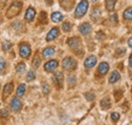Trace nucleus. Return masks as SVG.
<instances>
[{
  "label": "nucleus",
  "mask_w": 132,
  "mask_h": 125,
  "mask_svg": "<svg viewBox=\"0 0 132 125\" xmlns=\"http://www.w3.org/2000/svg\"><path fill=\"white\" fill-rule=\"evenodd\" d=\"M21 8H22V2H20V1H13L10 4L9 8L7 9V11H6V17L7 18H12L13 16H16L20 12Z\"/></svg>",
  "instance_id": "f257e3e1"
},
{
  "label": "nucleus",
  "mask_w": 132,
  "mask_h": 125,
  "mask_svg": "<svg viewBox=\"0 0 132 125\" xmlns=\"http://www.w3.org/2000/svg\"><path fill=\"white\" fill-rule=\"evenodd\" d=\"M87 9H88V2L86 0H81L77 4V6L75 8L74 15H75V17H77V18H80V17H82L86 13Z\"/></svg>",
  "instance_id": "f03ea898"
},
{
  "label": "nucleus",
  "mask_w": 132,
  "mask_h": 125,
  "mask_svg": "<svg viewBox=\"0 0 132 125\" xmlns=\"http://www.w3.org/2000/svg\"><path fill=\"white\" fill-rule=\"evenodd\" d=\"M67 44L70 47V49H72L76 55H78V50H81V42L78 38L73 37V38H69L67 40Z\"/></svg>",
  "instance_id": "7ed1b4c3"
},
{
  "label": "nucleus",
  "mask_w": 132,
  "mask_h": 125,
  "mask_svg": "<svg viewBox=\"0 0 132 125\" xmlns=\"http://www.w3.org/2000/svg\"><path fill=\"white\" fill-rule=\"evenodd\" d=\"M76 66V61L72 58V57H65L63 60H62V67L67 70V71H71L75 68Z\"/></svg>",
  "instance_id": "20e7f679"
},
{
  "label": "nucleus",
  "mask_w": 132,
  "mask_h": 125,
  "mask_svg": "<svg viewBox=\"0 0 132 125\" xmlns=\"http://www.w3.org/2000/svg\"><path fill=\"white\" fill-rule=\"evenodd\" d=\"M63 79H64V76H63V73L61 71H56L53 74V76H52L53 83L55 84V87L57 89L62 88V85H63Z\"/></svg>",
  "instance_id": "39448f33"
},
{
  "label": "nucleus",
  "mask_w": 132,
  "mask_h": 125,
  "mask_svg": "<svg viewBox=\"0 0 132 125\" xmlns=\"http://www.w3.org/2000/svg\"><path fill=\"white\" fill-rule=\"evenodd\" d=\"M31 52H32V50H31V47H30L29 44H27V43L20 44V47H19V55H20V57L28 58L30 56Z\"/></svg>",
  "instance_id": "423d86ee"
},
{
  "label": "nucleus",
  "mask_w": 132,
  "mask_h": 125,
  "mask_svg": "<svg viewBox=\"0 0 132 125\" xmlns=\"http://www.w3.org/2000/svg\"><path fill=\"white\" fill-rule=\"evenodd\" d=\"M10 108L14 112H18L19 110L22 108V104H21V102H20V100L18 99L17 96L11 99V101H10Z\"/></svg>",
  "instance_id": "0eeeda50"
},
{
  "label": "nucleus",
  "mask_w": 132,
  "mask_h": 125,
  "mask_svg": "<svg viewBox=\"0 0 132 125\" xmlns=\"http://www.w3.org/2000/svg\"><path fill=\"white\" fill-rule=\"evenodd\" d=\"M97 61H98V60H97V57H96V56H94V55H89V56H87V57L85 58L83 65H84L85 68L89 69V68H93V67L97 64Z\"/></svg>",
  "instance_id": "6e6552de"
},
{
  "label": "nucleus",
  "mask_w": 132,
  "mask_h": 125,
  "mask_svg": "<svg viewBox=\"0 0 132 125\" xmlns=\"http://www.w3.org/2000/svg\"><path fill=\"white\" fill-rule=\"evenodd\" d=\"M78 30L80 32V34L83 35V36H87V35H89L90 34V32H92V26L88 24V22H83L81 24L80 26H79V28H78Z\"/></svg>",
  "instance_id": "1a4fd4ad"
},
{
  "label": "nucleus",
  "mask_w": 132,
  "mask_h": 125,
  "mask_svg": "<svg viewBox=\"0 0 132 125\" xmlns=\"http://www.w3.org/2000/svg\"><path fill=\"white\" fill-rule=\"evenodd\" d=\"M58 65L59 64H58L57 60H50L44 65V69H45V71L50 72V71H53L54 69H56L58 67Z\"/></svg>",
  "instance_id": "9d476101"
},
{
  "label": "nucleus",
  "mask_w": 132,
  "mask_h": 125,
  "mask_svg": "<svg viewBox=\"0 0 132 125\" xmlns=\"http://www.w3.org/2000/svg\"><path fill=\"white\" fill-rule=\"evenodd\" d=\"M58 36H59V29H58V28H53V29H51L50 32L48 33V35H47V37H46V41H47V42H50V41L56 39Z\"/></svg>",
  "instance_id": "9b49d317"
},
{
  "label": "nucleus",
  "mask_w": 132,
  "mask_h": 125,
  "mask_svg": "<svg viewBox=\"0 0 132 125\" xmlns=\"http://www.w3.org/2000/svg\"><path fill=\"white\" fill-rule=\"evenodd\" d=\"M35 16H36V10L34 9L33 7H29L27 9V11H26L24 19L28 20V21H32V20H34Z\"/></svg>",
  "instance_id": "f8f14e48"
},
{
  "label": "nucleus",
  "mask_w": 132,
  "mask_h": 125,
  "mask_svg": "<svg viewBox=\"0 0 132 125\" xmlns=\"http://www.w3.org/2000/svg\"><path fill=\"white\" fill-rule=\"evenodd\" d=\"M54 54H55V49L53 47L45 48V49L43 50V52H42V55H43V57H44L45 59H48L50 57H52Z\"/></svg>",
  "instance_id": "ddd939ff"
},
{
  "label": "nucleus",
  "mask_w": 132,
  "mask_h": 125,
  "mask_svg": "<svg viewBox=\"0 0 132 125\" xmlns=\"http://www.w3.org/2000/svg\"><path fill=\"white\" fill-rule=\"evenodd\" d=\"M60 4L65 10H70L73 7L74 0H60Z\"/></svg>",
  "instance_id": "4468645a"
},
{
  "label": "nucleus",
  "mask_w": 132,
  "mask_h": 125,
  "mask_svg": "<svg viewBox=\"0 0 132 125\" xmlns=\"http://www.w3.org/2000/svg\"><path fill=\"white\" fill-rule=\"evenodd\" d=\"M98 71H99L100 74L105 75L109 71V64L107 62H102L98 67Z\"/></svg>",
  "instance_id": "2eb2a0df"
},
{
  "label": "nucleus",
  "mask_w": 132,
  "mask_h": 125,
  "mask_svg": "<svg viewBox=\"0 0 132 125\" xmlns=\"http://www.w3.org/2000/svg\"><path fill=\"white\" fill-rule=\"evenodd\" d=\"M51 19H52L53 22H56L57 24V22H60L63 19V15L59 11H55V12H53L51 14Z\"/></svg>",
  "instance_id": "dca6fc26"
},
{
  "label": "nucleus",
  "mask_w": 132,
  "mask_h": 125,
  "mask_svg": "<svg viewBox=\"0 0 132 125\" xmlns=\"http://www.w3.org/2000/svg\"><path fill=\"white\" fill-rule=\"evenodd\" d=\"M120 78H121L120 73H119L117 70H114V71L111 73V75H110L109 82H110V83H115V82H117V81H118Z\"/></svg>",
  "instance_id": "f3484780"
},
{
  "label": "nucleus",
  "mask_w": 132,
  "mask_h": 125,
  "mask_svg": "<svg viewBox=\"0 0 132 125\" xmlns=\"http://www.w3.org/2000/svg\"><path fill=\"white\" fill-rule=\"evenodd\" d=\"M12 90H13V83H12V82L6 83V84L4 85V88H3V95H4V96H9V95L11 94Z\"/></svg>",
  "instance_id": "a211bd4d"
},
{
  "label": "nucleus",
  "mask_w": 132,
  "mask_h": 125,
  "mask_svg": "<svg viewBox=\"0 0 132 125\" xmlns=\"http://www.w3.org/2000/svg\"><path fill=\"white\" fill-rule=\"evenodd\" d=\"M111 105H112V104H111V101H110L109 98H104V99L101 101V107H102V109H104V110L110 109Z\"/></svg>",
  "instance_id": "6ab92c4d"
},
{
  "label": "nucleus",
  "mask_w": 132,
  "mask_h": 125,
  "mask_svg": "<svg viewBox=\"0 0 132 125\" xmlns=\"http://www.w3.org/2000/svg\"><path fill=\"white\" fill-rule=\"evenodd\" d=\"M101 16H102V11H101V9L98 8V7H97V8H94L93 11H92L90 17H92L93 19H95V20H98Z\"/></svg>",
  "instance_id": "aec40b11"
},
{
  "label": "nucleus",
  "mask_w": 132,
  "mask_h": 125,
  "mask_svg": "<svg viewBox=\"0 0 132 125\" xmlns=\"http://www.w3.org/2000/svg\"><path fill=\"white\" fill-rule=\"evenodd\" d=\"M24 93H26V84L24 83H20L16 90V96L17 97H21V96L24 95Z\"/></svg>",
  "instance_id": "412c9836"
},
{
  "label": "nucleus",
  "mask_w": 132,
  "mask_h": 125,
  "mask_svg": "<svg viewBox=\"0 0 132 125\" xmlns=\"http://www.w3.org/2000/svg\"><path fill=\"white\" fill-rule=\"evenodd\" d=\"M116 1L117 0H106V8L111 11L115 8V4H116Z\"/></svg>",
  "instance_id": "4be33fe9"
},
{
  "label": "nucleus",
  "mask_w": 132,
  "mask_h": 125,
  "mask_svg": "<svg viewBox=\"0 0 132 125\" xmlns=\"http://www.w3.org/2000/svg\"><path fill=\"white\" fill-rule=\"evenodd\" d=\"M40 64H41V59H40V57H39V54H38V52L36 53V55L34 56V59H33V62H32V65H33L34 68H38L39 66H40Z\"/></svg>",
  "instance_id": "5701e85b"
},
{
  "label": "nucleus",
  "mask_w": 132,
  "mask_h": 125,
  "mask_svg": "<svg viewBox=\"0 0 132 125\" xmlns=\"http://www.w3.org/2000/svg\"><path fill=\"white\" fill-rule=\"evenodd\" d=\"M123 17H124L125 20H132V7L131 8H127L124 11Z\"/></svg>",
  "instance_id": "b1692460"
},
{
  "label": "nucleus",
  "mask_w": 132,
  "mask_h": 125,
  "mask_svg": "<svg viewBox=\"0 0 132 125\" xmlns=\"http://www.w3.org/2000/svg\"><path fill=\"white\" fill-rule=\"evenodd\" d=\"M67 83H68V85L69 87H73L75 83H76V76L75 75H68V77H67Z\"/></svg>",
  "instance_id": "393cba45"
},
{
  "label": "nucleus",
  "mask_w": 132,
  "mask_h": 125,
  "mask_svg": "<svg viewBox=\"0 0 132 125\" xmlns=\"http://www.w3.org/2000/svg\"><path fill=\"white\" fill-rule=\"evenodd\" d=\"M72 29V24L70 21H64L63 25H62V30L65 32V33H68V32L71 31Z\"/></svg>",
  "instance_id": "a878e982"
},
{
  "label": "nucleus",
  "mask_w": 132,
  "mask_h": 125,
  "mask_svg": "<svg viewBox=\"0 0 132 125\" xmlns=\"http://www.w3.org/2000/svg\"><path fill=\"white\" fill-rule=\"evenodd\" d=\"M16 72L17 73H19V74H21V73H23L24 72V70H26V64L22 62L18 63L16 65Z\"/></svg>",
  "instance_id": "bb28decb"
},
{
  "label": "nucleus",
  "mask_w": 132,
  "mask_h": 125,
  "mask_svg": "<svg viewBox=\"0 0 132 125\" xmlns=\"http://www.w3.org/2000/svg\"><path fill=\"white\" fill-rule=\"evenodd\" d=\"M38 19H39V21L42 22V24L47 22V13H46L45 11H41V13L38 16Z\"/></svg>",
  "instance_id": "cd10ccee"
},
{
  "label": "nucleus",
  "mask_w": 132,
  "mask_h": 125,
  "mask_svg": "<svg viewBox=\"0 0 132 125\" xmlns=\"http://www.w3.org/2000/svg\"><path fill=\"white\" fill-rule=\"evenodd\" d=\"M11 46H12L11 42H9L7 40H5V41L2 42V49H3V51H8L11 48Z\"/></svg>",
  "instance_id": "c85d7f7f"
},
{
  "label": "nucleus",
  "mask_w": 132,
  "mask_h": 125,
  "mask_svg": "<svg viewBox=\"0 0 132 125\" xmlns=\"http://www.w3.org/2000/svg\"><path fill=\"white\" fill-rule=\"evenodd\" d=\"M27 80L28 81H32V80H34L35 78H36V73H35V71H33V70H30L28 73H27Z\"/></svg>",
  "instance_id": "c756f323"
},
{
  "label": "nucleus",
  "mask_w": 132,
  "mask_h": 125,
  "mask_svg": "<svg viewBox=\"0 0 132 125\" xmlns=\"http://www.w3.org/2000/svg\"><path fill=\"white\" fill-rule=\"evenodd\" d=\"M84 98L87 100V101H93V100H95V98H96V95L94 94V93H92V92H87V93H85L84 94Z\"/></svg>",
  "instance_id": "7c9ffc66"
},
{
  "label": "nucleus",
  "mask_w": 132,
  "mask_h": 125,
  "mask_svg": "<svg viewBox=\"0 0 132 125\" xmlns=\"http://www.w3.org/2000/svg\"><path fill=\"white\" fill-rule=\"evenodd\" d=\"M42 90H43V94L44 95H48L50 93V89H49V85L48 83L46 82H43L42 83Z\"/></svg>",
  "instance_id": "2f4dec72"
},
{
  "label": "nucleus",
  "mask_w": 132,
  "mask_h": 125,
  "mask_svg": "<svg viewBox=\"0 0 132 125\" xmlns=\"http://www.w3.org/2000/svg\"><path fill=\"white\" fill-rule=\"evenodd\" d=\"M119 118H120V114L119 113H116V112H113L112 114H111V119L113 120V121H118L119 120Z\"/></svg>",
  "instance_id": "473e14b6"
},
{
  "label": "nucleus",
  "mask_w": 132,
  "mask_h": 125,
  "mask_svg": "<svg viewBox=\"0 0 132 125\" xmlns=\"http://www.w3.org/2000/svg\"><path fill=\"white\" fill-rule=\"evenodd\" d=\"M110 21H112L113 25H116V24H117L118 19H117V14H116V13H112V14L110 15Z\"/></svg>",
  "instance_id": "72a5a7b5"
},
{
  "label": "nucleus",
  "mask_w": 132,
  "mask_h": 125,
  "mask_svg": "<svg viewBox=\"0 0 132 125\" xmlns=\"http://www.w3.org/2000/svg\"><path fill=\"white\" fill-rule=\"evenodd\" d=\"M122 94H123V91H116L115 92V99L116 101H118V100H120L121 98H122Z\"/></svg>",
  "instance_id": "f704fd0d"
},
{
  "label": "nucleus",
  "mask_w": 132,
  "mask_h": 125,
  "mask_svg": "<svg viewBox=\"0 0 132 125\" xmlns=\"http://www.w3.org/2000/svg\"><path fill=\"white\" fill-rule=\"evenodd\" d=\"M8 116V111L6 109L1 110V117H7Z\"/></svg>",
  "instance_id": "c9c22d12"
},
{
  "label": "nucleus",
  "mask_w": 132,
  "mask_h": 125,
  "mask_svg": "<svg viewBox=\"0 0 132 125\" xmlns=\"http://www.w3.org/2000/svg\"><path fill=\"white\" fill-rule=\"evenodd\" d=\"M97 38H98V40H104V39H105V35L100 32V33L97 34Z\"/></svg>",
  "instance_id": "e433bc0d"
},
{
  "label": "nucleus",
  "mask_w": 132,
  "mask_h": 125,
  "mask_svg": "<svg viewBox=\"0 0 132 125\" xmlns=\"http://www.w3.org/2000/svg\"><path fill=\"white\" fill-rule=\"evenodd\" d=\"M116 53H119L118 55H121L120 53H123V54H124V53H125V49H124V48H120V49H117Z\"/></svg>",
  "instance_id": "4c0bfd02"
},
{
  "label": "nucleus",
  "mask_w": 132,
  "mask_h": 125,
  "mask_svg": "<svg viewBox=\"0 0 132 125\" xmlns=\"http://www.w3.org/2000/svg\"><path fill=\"white\" fill-rule=\"evenodd\" d=\"M4 65H5V61L3 58H1V71L4 70Z\"/></svg>",
  "instance_id": "58836bf2"
},
{
  "label": "nucleus",
  "mask_w": 132,
  "mask_h": 125,
  "mask_svg": "<svg viewBox=\"0 0 132 125\" xmlns=\"http://www.w3.org/2000/svg\"><path fill=\"white\" fill-rule=\"evenodd\" d=\"M129 66H130V68L132 69V54L130 55V57H129Z\"/></svg>",
  "instance_id": "ea45409f"
},
{
  "label": "nucleus",
  "mask_w": 132,
  "mask_h": 125,
  "mask_svg": "<svg viewBox=\"0 0 132 125\" xmlns=\"http://www.w3.org/2000/svg\"><path fill=\"white\" fill-rule=\"evenodd\" d=\"M128 46L130 48H132V37L128 40Z\"/></svg>",
  "instance_id": "a19ab883"
},
{
  "label": "nucleus",
  "mask_w": 132,
  "mask_h": 125,
  "mask_svg": "<svg viewBox=\"0 0 132 125\" xmlns=\"http://www.w3.org/2000/svg\"><path fill=\"white\" fill-rule=\"evenodd\" d=\"M46 2L49 4L50 6H51V5H52V3H53V2H52V0H46Z\"/></svg>",
  "instance_id": "79ce46f5"
}]
</instances>
